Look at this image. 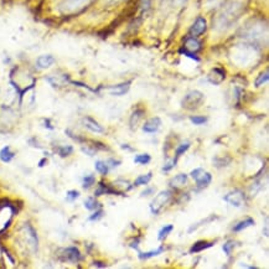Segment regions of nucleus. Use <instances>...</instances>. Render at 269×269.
Returning <instances> with one entry per match:
<instances>
[{"label":"nucleus","mask_w":269,"mask_h":269,"mask_svg":"<svg viewBox=\"0 0 269 269\" xmlns=\"http://www.w3.org/2000/svg\"><path fill=\"white\" fill-rule=\"evenodd\" d=\"M205 95L202 92L200 91H191L184 97L182 100V107L189 111H192V109H198L199 107H201V104L204 103Z\"/></svg>","instance_id":"obj_1"},{"label":"nucleus","mask_w":269,"mask_h":269,"mask_svg":"<svg viewBox=\"0 0 269 269\" xmlns=\"http://www.w3.org/2000/svg\"><path fill=\"white\" fill-rule=\"evenodd\" d=\"M172 198H173V193L170 192L169 190H165L159 192L154 198V200H153L152 204H150V211H152L153 215H159V212L163 210V207L170 201V200H172Z\"/></svg>","instance_id":"obj_2"},{"label":"nucleus","mask_w":269,"mask_h":269,"mask_svg":"<svg viewBox=\"0 0 269 269\" xmlns=\"http://www.w3.org/2000/svg\"><path fill=\"white\" fill-rule=\"evenodd\" d=\"M224 200L234 207H242L246 202L244 193L241 190H233L225 196Z\"/></svg>","instance_id":"obj_3"},{"label":"nucleus","mask_w":269,"mask_h":269,"mask_svg":"<svg viewBox=\"0 0 269 269\" xmlns=\"http://www.w3.org/2000/svg\"><path fill=\"white\" fill-rule=\"evenodd\" d=\"M202 48L201 42L199 41L198 39H195L193 36L187 37L185 40V45H184V54H193L195 55L196 52H199Z\"/></svg>","instance_id":"obj_4"},{"label":"nucleus","mask_w":269,"mask_h":269,"mask_svg":"<svg viewBox=\"0 0 269 269\" xmlns=\"http://www.w3.org/2000/svg\"><path fill=\"white\" fill-rule=\"evenodd\" d=\"M62 260H67L71 263H77L78 260H81V253L76 247H68L66 250L62 251Z\"/></svg>","instance_id":"obj_5"},{"label":"nucleus","mask_w":269,"mask_h":269,"mask_svg":"<svg viewBox=\"0 0 269 269\" xmlns=\"http://www.w3.org/2000/svg\"><path fill=\"white\" fill-rule=\"evenodd\" d=\"M206 28H207L206 19L202 16H199L198 19H196V21L193 22V25L191 26L190 33L192 36H200V35H202L205 31H206Z\"/></svg>","instance_id":"obj_6"},{"label":"nucleus","mask_w":269,"mask_h":269,"mask_svg":"<svg viewBox=\"0 0 269 269\" xmlns=\"http://www.w3.org/2000/svg\"><path fill=\"white\" fill-rule=\"evenodd\" d=\"M160 126H161L160 118H158V117L150 118L149 120H146L145 123H144L143 130H144V133H148V134H152V133L158 132L159 128H160Z\"/></svg>","instance_id":"obj_7"},{"label":"nucleus","mask_w":269,"mask_h":269,"mask_svg":"<svg viewBox=\"0 0 269 269\" xmlns=\"http://www.w3.org/2000/svg\"><path fill=\"white\" fill-rule=\"evenodd\" d=\"M82 123L87 129H89L91 132H93V133H103L104 132V129L102 128V127H101V124H98V121L94 120L93 118H91V117L83 118Z\"/></svg>","instance_id":"obj_8"},{"label":"nucleus","mask_w":269,"mask_h":269,"mask_svg":"<svg viewBox=\"0 0 269 269\" xmlns=\"http://www.w3.org/2000/svg\"><path fill=\"white\" fill-rule=\"evenodd\" d=\"M95 196H102V195H121V193L118 192L117 190H114L113 187L108 186L107 184H104V182H100V185H98L97 190H95Z\"/></svg>","instance_id":"obj_9"},{"label":"nucleus","mask_w":269,"mask_h":269,"mask_svg":"<svg viewBox=\"0 0 269 269\" xmlns=\"http://www.w3.org/2000/svg\"><path fill=\"white\" fill-rule=\"evenodd\" d=\"M130 88V81L126 83H120V85H117V86H112L109 87V93L112 95H124L127 93V92L129 91Z\"/></svg>","instance_id":"obj_10"},{"label":"nucleus","mask_w":269,"mask_h":269,"mask_svg":"<svg viewBox=\"0 0 269 269\" xmlns=\"http://www.w3.org/2000/svg\"><path fill=\"white\" fill-rule=\"evenodd\" d=\"M186 184H187L186 174H179V175L174 176L172 180H170V186L174 187V189H181V187H184Z\"/></svg>","instance_id":"obj_11"},{"label":"nucleus","mask_w":269,"mask_h":269,"mask_svg":"<svg viewBox=\"0 0 269 269\" xmlns=\"http://www.w3.org/2000/svg\"><path fill=\"white\" fill-rule=\"evenodd\" d=\"M54 63H55V57L51 56V55H42V56H40L36 61L37 67L42 69L51 67Z\"/></svg>","instance_id":"obj_12"},{"label":"nucleus","mask_w":269,"mask_h":269,"mask_svg":"<svg viewBox=\"0 0 269 269\" xmlns=\"http://www.w3.org/2000/svg\"><path fill=\"white\" fill-rule=\"evenodd\" d=\"M215 243L213 242H208V241H198L196 243H193V246L191 247L190 253H199V252H202L207 248L213 247Z\"/></svg>","instance_id":"obj_13"},{"label":"nucleus","mask_w":269,"mask_h":269,"mask_svg":"<svg viewBox=\"0 0 269 269\" xmlns=\"http://www.w3.org/2000/svg\"><path fill=\"white\" fill-rule=\"evenodd\" d=\"M251 226H254V219L252 218V217H247L246 219H243V221H239L238 224H236L233 226V232H241V231L246 230V228L251 227Z\"/></svg>","instance_id":"obj_14"},{"label":"nucleus","mask_w":269,"mask_h":269,"mask_svg":"<svg viewBox=\"0 0 269 269\" xmlns=\"http://www.w3.org/2000/svg\"><path fill=\"white\" fill-rule=\"evenodd\" d=\"M195 181L196 184H198L199 189H205V187H207L208 185L211 184V181H212V175H211L210 173H204L199 179H196Z\"/></svg>","instance_id":"obj_15"},{"label":"nucleus","mask_w":269,"mask_h":269,"mask_svg":"<svg viewBox=\"0 0 269 269\" xmlns=\"http://www.w3.org/2000/svg\"><path fill=\"white\" fill-rule=\"evenodd\" d=\"M14 156H15V154L11 152L10 146H4L0 150V160H2L3 163H10L14 159Z\"/></svg>","instance_id":"obj_16"},{"label":"nucleus","mask_w":269,"mask_h":269,"mask_svg":"<svg viewBox=\"0 0 269 269\" xmlns=\"http://www.w3.org/2000/svg\"><path fill=\"white\" fill-rule=\"evenodd\" d=\"M143 117H144V111H143V109H137V111L133 112L132 117H130V120H129L130 128H132V129L137 128L138 121L140 120Z\"/></svg>","instance_id":"obj_17"},{"label":"nucleus","mask_w":269,"mask_h":269,"mask_svg":"<svg viewBox=\"0 0 269 269\" xmlns=\"http://www.w3.org/2000/svg\"><path fill=\"white\" fill-rule=\"evenodd\" d=\"M139 252V251H138ZM164 252V247H159L158 250L155 251H150V252H139L138 253V257L140 259H149V258H153V257H156L159 256L160 253H163Z\"/></svg>","instance_id":"obj_18"},{"label":"nucleus","mask_w":269,"mask_h":269,"mask_svg":"<svg viewBox=\"0 0 269 269\" xmlns=\"http://www.w3.org/2000/svg\"><path fill=\"white\" fill-rule=\"evenodd\" d=\"M152 179H153V174L152 173L144 174V175L138 176L137 180H135L134 184H133V186H141V185H148L150 182V180H152Z\"/></svg>","instance_id":"obj_19"},{"label":"nucleus","mask_w":269,"mask_h":269,"mask_svg":"<svg viewBox=\"0 0 269 269\" xmlns=\"http://www.w3.org/2000/svg\"><path fill=\"white\" fill-rule=\"evenodd\" d=\"M190 148V143L189 141H186V143H182L180 144V145H179L178 148H176V150H175V158L173 159L174 161H175V163H178V160H179V158H180V156L184 154V153H186L187 152V149H189Z\"/></svg>","instance_id":"obj_20"},{"label":"nucleus","mask_w":269,"mask_h":269,"mask_svg":"<svg viewBox=\"0 0 269 269\" xmlns=\"http://www.w3.org/2000/svg\"><path fill=\"white\" fill-rule=\"evenodd\" d=\"M174 230V225H166L164 226L163 228H161L160 231H159V234H158V239L159 241H164L165 238H166L167 236H169V233L172 232Z\"/></svg>","instance_id":"obj_21"},{"label":"nucleus","mask_w":269,"mask_h":269,"mask_svg":"<svg viewBox=\"0 0 269 269\" xmlns=\"http://www.w3.org/2000/svg\"><path fill=\"white\" fill-rule=\"evenodd\" d=\"M152 160V156L149 154H138L134 156V163L139 165H146Z\"/></svg>","instance_id":"obj_22"},{"label":"nucleus","mask_w":269,"mask_h":269,"mask_svg":"<svg viewBox=\"0 0 269 269\" xmlns=\"http://www.w3.org/2000/svg\"><path fill=\"white\" fill-rule=\"evenodd\" d=\"M268 80H269V72H268V69H265L264 72H262V74L257 77L256 83H254V85H256V87H260L264 85V83H267Z\"/></svg>","instance_id":"obj_23"},{"label":"nucleus","mask_w":269,"mask_h":269,"mask_svg":"<svg viewBox=\"0 0 269 269\" xmlns=\"http://www.w3.org/2000/svg\"><path fill=\"white\" fill-rule=\"evenodd\" d=\"M95 170H97L100 174H102V175H107L109 172V166H108V164L104 163V161L98 160V161H95Z\"/></svg>","instance_id":"obj_24"},{"label":"nucleus","mask_w":269,"mask_h":269,"mask_svg":"<svg viewBox=\"0 0 269 269\" xmlns=\"http://www.w3.org/2000/svg\"><path fill=\"white\" fill-rule=\"evenodd\" d=\"M83 205H85V207L89 211H95L98 207H100V204H98L97 200H95L94 198H88Z\"/></svg>","instance_id":"obj_25"},{"label":"nucleus","mask_w":269,"mask_h":269,"mask_svg":"<svg viewBox=\"0 0 269 269\" xmlns=\"http://www.w3.org/2000/svg\"><path fill=\"white\" fill-rule=\"evenodd\" d=\"M190 120L191 123L195 124V126H202V124H205L207 121V117H202V115H192V117H190Z\"/></svg>","instance_id":"obj_26"},{"label":"nucleus","mask_w":269,"mask_h":269,"mask_svg":"<svg viewBox=\"0 0 269 269\" xmlns=\"http://www.w3.org/2000/svg\"><path fill=\"white\" fill-rule=\"evenodd\" d=\"M234 247H236V242L234 241H228L226 242L224 244V247H222V250L226 253V256H231V253H232V251L234 250Z\"/></svg>","instance_id":"obj_27"},{"label":"nucleus","mask_w":269,"mask_h":269,"mask_svg":"<svg viewBox=\"0 0 269 269\" xmlns=\"http://www.w3.org/2000/svg\"><path fill=\"white\" fill-rule=\"evenodd\" d=\"M94 181H95V178H94V175H87L85 176V178H83V189H89V187L92 186V185L94 184Z\"/></svg>","instance_id":"obj_28"},{"label":"nucleus","mask_w":269,"mask_h":269,"mask_svg":"<svg viewBox=\"0 0 269 269\" xmlns=\"http://www.w3.org/2000/svg\"><path fill=\"white\" fill-rule=\"evenodd\" d=\"M72 152H74V148L71 145H66V146H61L59 149V155L62 156V158H66V156H68L69 154H72Z\"/></svg>","instance_id":"obj_29"},{"label":"nucleus","mask_w":269,"mask_h":269,"mask_svg":"<svg viewBox=\"0 0 269 269\" xmlns=\"http://www.w3.org/2000/svg\"><path fill=\"white\" fill-rule=\"evenodd\" d=\"M216 218V216H210V217H207L206 219H204V221H201V222H199L198 225H192L191 226V227L189 228V233L192 232V231H195V230H198V228L200 227V226H202V225H205L206 224V222H210V221H212V219H215Z\"/></svg>","instance_id":"obj_30"},{"label":"nucleus","mask_w":269,"mask_h":269,"mask_svg":"<svg viewBox=\"0 0 269 269\" xmlns=\"http://www.w3.org/2000/svg\"><path fill=\"white\" fill-rule=\"evenodd\" d=\"M204 173H205L204 169H201V167H198V169L192 170V172L190 173V176L193 179V180H196V179H199Z\"/></svg>","instance_id":"obj_31"},{"label":"nucleus","mask_w":269,"mask_h":269,"mask_svg":"<svg viewBox=\"0 0 269 269\" xmlns=\"http://www.w3.org/2000/svg\"><path fill=\"white\" fill-rule=\"evenodd\" d=\"M78 196H80V192H78V191L76 190H71V191H68L67 192V201H75V200H76Z\"/></svg>","instance_id":"obj_32"},{"label":"nucleus","mask_w":269,"mask_h":269,"mask_svg":"<svg viewBox=\"0 0 269 269\" xmlns=\"http://www.w3.org/2000/svg\"><path fill=\"white\" fill-rule=\"evenodd\" d=\"M102 216H103V211L102 210H98V211H95L93 215L89 216L88 219H89V221H97V219H100Z\"/></svg>","instance_id":"obj_33"},{"label":"nucleus","mask_w":269,"mask_h":269,"mask_svg":"<svg viewBox=\"0 0 269 269\" xmlns=\"http://www.w3.org/2000/svg\"><path fill=\"white\" fill-rule=\"evenodd\" d=\"M175 165H176V163L174 160L170 161V163H167V164H164L163 172H170V170H172L173 167H175Z\"/></svg>","instance_id":"obj_34"},{"label":"nucleus","mask_w":269,"mask_h":269,"mask_svg":"<svg viewBox=\"0 0 269 269\" xmlns=\"http://www.w3.org/2000/svg\"><path fill=\"white\" fill-rule=\"evenodd\" d=\"M139 242H140V238H134L132 242L129 243V246L132 248H134L135 251H139V248H138L139 247Z\"/></svg>","instance_id":"obj_35"},{"label":"nucleus","mask_w":269,"mask_h":269,"mask_svg":"<svg viewBox=\"0 0 269 269\" xmlns=\"http://www.w3.org/2000/svg\"><path fill=\"white\" fill-rule=\"evenodd\" d=\"M154 191H155V187H149V189L144 190L143 192H141V196H149V195H152Z\"/></svg>","instance_id":"obj_36"},{"label":"nucleus","mask_w":269,"mask_h":269,"mask_svg":"<svg viewBox=\"0 0 269 269\" xmlns=\"http://www.w3.org/2000/svg\"><path fill=\"white\" fill-rule=\"evenodd\" d=\"M109 163H111L112 167H117V166H119V165L121 164L119 160H114V159H111V160H109Z\"/></svg>","instance_id":"obj_37"},{"label":"nucleus","mask_w":269,"mask_h":269,"mask_svg":"<svg viewBox=\"0 0 269 269\" xmlns=\"http://www.w3.org/2000/svg\"><path fill=\"white\" fill-rule=\"evenodd\" d=\"M93 265H95V267H101V268L106 267V264H104V263H102V262H94Z\"/></svg>","instance_id":"obj_38"},{"label":"nucleus","mask_w":269,"mask_h":269,"mask_svg":"<svg viewBox=\"0 0 269 269\" xmlns=\"http://www.w3.org/2000/svg\"><path fill=\"white\" fill-rule=\"evenodd\" d=\"M175 2H176V4H178V5H181V4H184V3L186 2V0H175Z\"/></svg>","instance_id":"obj_39"},{"label":"nucleus","mask_w":269,"mask_h":269,"mask_svg":"<svg viewBox=\"0 0 269 269\" xmlns=\"http://www.w3.org/2000/svg\"><path fill=\"white\" fill-rule=\"evenodd\" d=\"M45 163H46V159H42V160L39 163V166H40V167L43 166V165H45Z\"/></svg>","instance_id":"obj_40"}]
</instances>
